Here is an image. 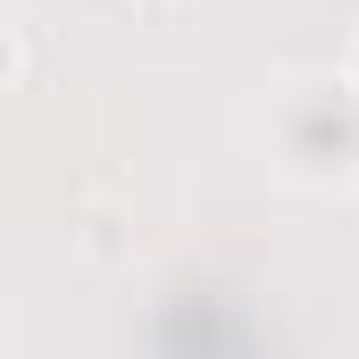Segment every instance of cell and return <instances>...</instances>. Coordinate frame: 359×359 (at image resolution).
Here are the masks:
<instances>
[{"label": "cell", "mask_w": 359, "mask_h": 359, "mask_svg": "<svg viewBox=\"0 0 359 359\" xmlns=\"http://www.w3.org/2000/svg\"><path fill=\"white\" fill-rule=\"evenodd\" d=\"M251 151L284 192L343 201L359 192V84L334 67H284L251 109Z\"/></svg>", "instance_id": "obj_1"}]
</instances>
